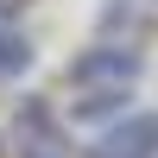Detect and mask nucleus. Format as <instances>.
Returning a JSON list of instances; mask_svg holds the SVG:
<instances>
[{"instance_id": "nucleus-5", "label": "nucleus", "mask_w": 158, "mask_h": 158, "mask_svg": "<svg viewBox=\"0 0 158 158\" xmlns=\"http://www.w3.org/2000/svg\"><path fill=\"white\" fill-rule=\"evenodd\" d=\"M25 158H57V152H25Z\"/></svg>"}, {"instance_id": "nucleus-4", "label": "nucleus", "mask_w": 158, "mask_h": 158, "mask_svg": "<svg viewBox=\"0 0 158 158\" xmlns=\"http://www.w3.org/2000/svg\"><path fill=\"white\" fill-rule=\"evenodd\" d=\"M25 70H32V38L13 19H0V82H13V76H25Z\"/></svg>"}, {"instance_id": "nucleus-2", "label": "nucleus", "mask_w": 158, "mask_h": 158, "mask_svg": "<svg viewBox=\"0 0 158 158\" xmlns=\"http://www.w3.org/2000/svg\"><path fill=\"white\" fill-rule=\"evenodd\" d=\"M89 158H158V114H120L95 133Z\"/></svg>"}, {"instance_id": "nucleus-3", "label": "nucleus", "mask_w": 158, "mask_h": 158, "mask_svg": "<svg viewBox=\"0 0 158 158\" xmlns=\"http://www.w3.org/2000/svg\"><path fill=\"white\" fill-rule=\"evenodd\" d=\"M63 114L82 120V127H108V120H120V114H133V89L127 82H114V89H76V101Z\"/></svg>"}, {"instance_id": "nucleus-1", "label": "nucleus", "mask_w": 158, "mask_h": 158, "mask_svg": "<svg viewBox=\"0 0 158 158\" xmlns=\"http://www.w3.org/2000/svg\"><path fill=\"white\" fill-rule=\"evenodd\" d=\"M139 70H146V57H139L133 44H89L82 57L63 70V82H70V89H114V82L133 89Z\"/></svg>"}]
</instances>
